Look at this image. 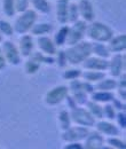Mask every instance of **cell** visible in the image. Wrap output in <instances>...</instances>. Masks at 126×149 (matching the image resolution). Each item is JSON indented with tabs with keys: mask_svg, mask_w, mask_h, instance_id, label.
<instances>
[{
	"mask_svg": "<svg viewBox=\"0 0 126 149\" xmlns=\"http://www.w3.org/2000/svg\"><path fill=\"white\" fill-rule=\"evenodd\" d=\"M64 52L69 64L71 65L81 64L88 56L92 55V42L81 40L74 45L69 46V48L65 49Z\"/></svg>",
	"mask_w": 126,
	"mask_h": 149,
	"instance_id": "6da1fadb",
	"label": "cell"
},
{
	"mask_svg": "<svg viewBox=\"0 0 126 149\" xmlns=\"http://www.w3.org/2000/svg\"><path fill=\"white\" fill-rule=\"evenodd\" d=\"M86 36L93 41L108 42L113 36V32L107 24L92 21L90 25H87L86 28Z\"/></svg>",
	"mask_w": 126,
	"mask_h": 149,
	"instance_id": "7a4b0ae2",
	"label": "cell"
},
{
	"mask_svg": "<svg viewBox=\"0 0 126 149\" xmlns=\"http://www.w3.org/2000/svg\"><path fill=\"white\" fill-rule=\"evenodd\" d=\"M37 19H38V15H37L36 10L26 9L23 13H21V15L16 19L13 29L16 33L25 35L31 30V28L36 23Z\"/></svg>",
	"mask_w": 126,
	"mask_h": 149,
	"instance_id": "3957f363",
	"label": "cell"
},
{
	"mask_svg": "<svg viewBox=\"0 0 126 149\" xmlns=\"http://www.w3.org/2000/svg\"><path fill=\"white\" fill-rule=\"evenodd\" d=\"M69 113H70L71 122L76 123L77 125H81V126H86V127H92L96 123V119L85 108H79L77 106L76 108L71 109V111L69 112Z\"/></svg>",
	"mask_w": 126,
	"mask_h": 149,
	"instance_id": "277c9868",
	"label": "cell"
},
{
	"mask_svg": "<svg viewBox=\"0 0 126 149\" xmlns=\"http://www.w3.org/2000/svg\"><path fill=\"white\" fill-rule=\"evenodd\" d=\"M71 28H69V31H68V37H67V41L65 44H68L69 46L74 45L79 41H81L84 37L86 36V28H87V22L85 21H76L74 23H72Z\"/></svg>",
	"mask_w": 126,
	"mask_h": 149,
	"instance_id": "5b68a950",
	"label": "cell"
},
{
	"mask_svg": "<svg viewBox=\"0 0 126 149\" xmlns=\"http://www.w3.org/2000/svg\"><path fill=\"white\" fill-rule=\"evenodd\" d=\"M1 51H2L3 56L6 58V62H8L9 64H12V65H18L21 63L22 56L19 54L18 48L14 45L13 41H10V40L2 41Z\"/></svg>",
	"mask_w": 126,
	"mask_h": 149,
	"instance_id": "8992f818",
	"label": "cell"
},
{
	"mask_svg": "<svg viewBox=\"0 0 126 149\" xmlns=\"http://www.w3.org/2000/svg\"><path fill=\"white\" fill-rule=\"evenodd\" d=\"M88 127L86 126H70L69 129L63 131L62 133V140L65 142H73V141H83L87 134H88Z\"/></svg>",
	"mask_w": 126,
	"mask_h": 149,
	"instance_id": "52a82bcc",
	"label": "cell"
},
{
	"mask_svg": "<svg viewBox=\"0 0 126 149\" xmlns=\"http://www.w3.org/2000/svg\"><path fill=\"white\" fill-rule=\"evenodd\" d=\"M69 94V87L67 86H56L54 88L49 90L46 96H45V102L48 106H56L60 104L61 102H63L65 100V96Z\"/></svg>",
	"mask_w": 126,
	"mask_h": 149,
	"instance_id": "ba28073f",
	"label": "cell"
},
{
	"mask_svg": "<svg viewBox=\"0 0 126 149\" xmlns=\"http://www.w3.org/2000/svg\"><path fill=\"white\" fill-rule=\"evenodd\" d=\"M108 70L113 78H117L125 71V54L116 53L108 63Z\"/></svg>",
	"mask_w": 126,
	"mask_h": 149,
	"instance_id": "9c48e42d",
	"label": "cell"
},
{
	"mask_svg": "<svg viewBox=\"0 0 126 149\" xmlns=\"http://www.w3.org/2000/svg\"><path fill=\"white\" fill-rule=\"evenodd\" d=\"M108 63L107 58L99 57V56H88L83 63V68L86 70H96V71H106L108 70Z\"/></svg>",
	"mask_w": 126,
	"mask_h": 149,
	"instance_id": "30bf717a",
	"label": "cell"
},
{
	"mask_svg": "<svg viewBox=\"0 0 126 149\" xmlns=\"http://www.w3.org/2000/svg\"><path fill=\"white\" fill-rule=\"evenodd\" d=\"M85 140V143H84V148L86 149H100L103 148L104 146V138L103 135L97 132V131H93V132H88L87 136L84 139Z\"/></svg>",
	"mask_w": 126,
	"mask_h": 149,
	"instance_id": "8fae6325",
	"label": "cell"
},
{
	"mask_svg": "<svg viewBox=\"0 0 126 149\" xmlns=\"http://www.w3.org/2000/svg\"><path fill=\"white\" fill-rule=\"evenodd\" d=\"M77 5H78V10H79V16H81L83 21L90 22V23L92 21H94L95 12L90 0H79Z\"/></svg>",
	"mask_w": 126,
	"mask_h": 149,
	"instance_id": "7c38bea8",
	"label": "cell"
},
{
	"mask_svg": "<svg viewBox=\"0 0 126 149\" xmlns=\"http://www.w3.org/2000/svg\"><path fill=\"white\" fill-rule=\"evenodd\" d=\"M33 47H35V44H33V39L32 36L30 35H22V37L19 38V41H18V51H19V54L22 57H29L31 55L32 51H33Z\"/></svg>",
	"mask_w": 126,
	"mask_h": 149,
	"instance_id": "4fadbf2b",
	"label": "cell"
},
{
	"mask_svg": "<svg viewBox=\"0 0 126 149\" xmlns=\"http://www.w3.org/2000/svg\"><path fill=\"white\" fill-rule=\"evenodd\" d=\"M37 45H38V48L44 53V54H47V55L54 56L57 52L56 49V45L54 44V41L47 36H39L37 39Z\"/></svg>",
	"mask_w": 126,
	"mask_h": 149,
	"instance_id": "5bb4252c",
	"label": "cell"
},
{
	"mask_svg": "<svg viewBox=\"0 0 126 149\" xmlns=\"http://www.w3.org/2000/svg\"><path fill=\"white\" fill-rule=\"evenodd\" d=\"M108 49L110 53H122L126 48V35H118L108 41Z\"/></svg>",
	"mask_w": 126,
	"mask_h": 149,
	"instance_id": "9a60e30c",
	"label": "cell"
},
{
	"mask_svg": "<svg viewBox=\"0 0 126 149\" xmlns=\"http://www.w3.org/2000/svg\"><path fill=\"white\" fill-rule=\"evenodd\" d=\"M96 126V131L100 132L101 134H104V135H109V136H117L119 134V130L118 127L112 124L110 120H100L97 123H95Z\"/></svg>",
	"mask_w": 126,
	"mask_h": 149,
	"instance_id": "2e32d148",
	"label": "cell"
},
{
	"mask_svg": "<svg viewBox=\"0 0 126 149\" xmlns=\"http://www.w3.org/2000/svg\"><path fill=\"white\" fill-rule=\"evenodd\" d=\"M70 0H57L56 2V19L61 24L68 23V8Z\"/></svg>",
	"mask_w": 126,
	"mask_h": 149,
	"instance_id": "e0dca14e",
	"label": "cell"
},
{
	"mask_svg": "<svg viewBox=\"0 0 126 149\" xmlns=\"http://www.w3.org/2000/svg\"><path fill=\"white\" fill-rule=\"evenodd\" d=\"M113 93L111 91H94L90 93V100L97 103H108L113 99Z\"/></svg>",
	"mask_w": 126,
	"mask_h": 149,
	"instance_id": "ac0fdd59",
	"label": "cell"
},
{
	"mask_svg": "<svg viewBox=\"0 0 126 149\" xmlns=\"http://www.w3.org/2000/svg\"><path fill=\"white\" fill-rule=\"evenodd\" d=\"M53 31V25L49 24V23H38V24H33V26L31 28L30 32L32 36H45V35H48Z\"/></svg>",
	"mask_w": 126,
	"mask_h": 149,
	"instance_id": "d6986e66",
	"label": "cell"
},
{
	"mask_svg": "<svg viewBox=\"0 0 126 149\" xmlns=\"http://www.w3.org/2000/svg\"><path fill=\"white\" fill-rule=\"evenodd\" d=\"M117 87V80H115L113 78H103L101 80H99L96 83V85L94 86L95 91H113Z\"/></svg>",
	"mask_w": 126,
	"mask_h": 149,
	"instance_id": "ffe728a7",
	"label": "cell"
},
{
	"mask_svg": "<svg viewBox=\"0 0 126 149\" xmlns=\"http://www.w3.org/2000/svg\"><path fill=\"white\" fill-rule=\"evenodd\" d=\"M92 54H95V56H99V57L108 58L110 56V52L108 49V46H106L104 42L94 41L92 44Z\"/></svg>",
	"mask_w": 126,
	"mask_h": 149,
	"instance_id": "44dd1931",
	"label": "cell"
},
{
	"mask_svg": "<svg viewBox=\"0 0 126 149\" xmlns=\"http://www.w3.org/2000/svg\"><path fill=\"white\" fill-rule=\"evenodd\" d=\"M86 107H87V110L90 112V115L96 119H102L103 118V110H102V107L100 106V103L93 101V100H88L86 103Z\"/></svg>",
	"mask_w": 126,
	"mask_h": 149,
	"instance_id": "7402d4cb",
	"label": "cell"
},
{
	"mask_svg": "<svg viewBox=\"0 0 126 149\" xmlns=\"http://www.w3.org/2000/svg\"><path fill=\"white\" fill-rule=\"evenodd\" d=\"M81 77L84 80L90 83H97L99 80L103 79L106 77L104 71H96V70H87L85 72H81Z\"/></svg>",
	"mask_w": 126,
	"mask_h": 149,
	"instance_id": "603a6c76",
	"label": "cell"
},
{
	"mask_svg": "<svg viewBox=\"0 0 126 149\" xmlns=\"http://www.w3.org/2000/svg\"><path fill=\"white\" fill-rule=\"evenodd\" d=\"M68 31H69V26L68 25H63L57 30V32L55 33L54 36V39H53V41H54V44L56 46H63L65 44L67 37H68Z\"/></svg>",
	"mask_w": 126,
	"mask_h": 149,
	"instance_id": "cb8c5ba5",
	"label": "cell"
},
{
	"mask_svg": "<svg viewBox=\"0 0 126 149\" xmlns=\"http://www.w3.org/2000/svg\"><path fill=\"white\" fill-rule=\"evenodd\" d=\"M29 2L32 5L35 10L42 13V14H48L51 12V5L48 0H29Z\"/></svg>",
	"mask_w": 126,
	"mask_h": 149,
	"instance_id": "d4e9b609",
	"label": "cell"
},
{
	"mask_svg": "<svg viewBox=\"0 0 126 149\" xmlns=\"http://www.w3.org/2000/svg\"><path fill=\"white\" fill-rule=\"evenodd\" d=\"M30 58L37 61L38 63H45V64H54L55 63V58L53 56L47 55V54H44V53H40V52H36V53H31V55L29 56Z\"/></svg>",
	"mask_w": 126,
	"mask_h": 149,
	"instance_id": "484cf974",
	"label": "cell"
},
{
	"mask_svg": "<svg viewBox=\"0 0 126 149\" xmlns=\"http://www.w3.org/2000/svg\"><path fill=\"white\" fill-rule=\"evenodd\" d=\"M58 123H60V127L62 131L67 130L71 126V118H70L69 111L62 110L58 113Z\"/></svg>",
	"mask_w": 126,
	"mask_h": 149,
	"instance_id": "4316f807",
	"label": "cell"
},
{
	"mask_svg": "<svg viewBox=\"0 0 126 149\" xmlns=\"http://www.w3.org/2000/svg\"><path fill=\"white\" fill-rule=\"evenodd\" d=\"M2 10H3L6 16L13 17L16 13L14 0H2Z\"/></svg>",
	"mask_w": 126,
	"mask_h": 149,
	"instance_id": "83f0119b",
	"label": "cell"
},
{
	"mask_svg": "<svg viewBox=\"0 0 126 149\" xmlns=\"http://www.w3.org/2000/svg\"><path fill=\"white\" fill-rule=\"evenodd\" d=\"M71 96L74 99V101L77 102V104H85L88 101V94L84 92L83 90H76V91H71Z\"/></svg>",
	"mask_w": 126,
	"mask_h": 149,
	"instance_id": "f1b7e54d",
	"label": "cell"
},
{
	"mask_svg": "<svg viewBox=\"0 0 126 149\" xmlns=\"http://www.w3.org/2000/svg\"><path fill=\"white\" fill-rule=\"evenodd\" d=\"M78 19H79L78 5L76 2H71V3H69V8H68V22L74 23Z\"/></svg>",
	"mask_w": 126,
	"mask_h": 149,
	"instance_id": "f546056e",
	"label": "cell"
},
{
	"mask_svg": "<svg viewBox=\"0 0 126 149\" xmlns=\"http://www.w3.org/2000/svg\"><path fill=\"white\" fill-rule=\"evenodd\" d=\"M40 65H41V64L38 63L37 61L32 60V58H29V60L25 62V64H24V70H25V72L28 74H35L39 71Z\"/></svg>",
	"mask_w": 126,
	"mask_h": 149,
	"instance_id": "4dcf8cb0",
	"label": "cell"
},
{
	"mask_svg": "<svg viewBox=\"0 0 126 149\" xmlns=\"http://www.w3.org/2000/svg\"><path fill=\"white\" fill-rule=\"evenodd\" d=\"M0 33L3 36H7V37H12L14 35V29H13V25L5 21V19H0Z\"/></svg>",
	"mask_w": 126,
	"mask_h": 149,
	"instance_id": "1f68e13d",
	"label": "cell"
},
{
	"mask_svg": "<svg viewBox=\"0 0 126 149\" xmlns=\"http://www.w3.org/2000/svg\"><path fill=\"white\" fill-rule=\"evenodd\" d=\"M107 143L110 145L111 148H116V149H125L126 145L124 141H122L120 139H118L117 136H110L107 140Z\"/></svg>",
	"mask_w": 126,
	"mask_h": 149,
	"instance_id": "d6a6232c",
	"label": "cell"
},
{
	"mask_svg": "<svg viewBox=\"0 0 126 149\" xmlns=\"http://www.w3.org/2000/svg\"><path fill=\"white\" fill-rule=\"evenodd\" d=\"M102 110H103V118H107L108 120H113L115 117H116V110L115 108L112 107V104L110 103H106L104 107H102Z\"/></svg>",
	"mask_w": 126,
	"mask_h": 149,
	"instance_id": "836d02e7",
	"label": "cell"
},
{
	"mask_svg": "<svg viewBox=\"0 0 126 149\" xmlns=\"http://www.w3.org/2000/svg\"><path fill=\"white\" fill-rule=\"evenodd\" d=\"M81 77V70L80 69H68L63 72V78L65 80H73Z\"/></svg>",
	"mask_w": 126,
	"mask_h": 149,
	"instance_id": "e575fe53",
	"label": "cell"
},
{
	"mask_svg": "<svg viewBox=\"0 0 126 149\" xmlns=\"http://www.w3.org/2000/svg\"><path fill=\"white\" fill-rule=\"evenodd\" d=\"M55 55H56V60H55V62L57 63L58 68H65V67H67V64H68V60H67L65 52H64V51H57Z\"/></svg>",
	"mask_w": 126,
	"mask_h": 149,
	"instance_id": "d590c367",
	"label": "cell"
},
{
	"mask_svg": "<svg viewBox=\"0 0 126 149\" xmlns=\"http://www.w3.org/2000/svg\"><path fill=\"white\" fill-rule=\"evenodd\" d=\"M14 2H15V10L18 13H23L24 10H26L30 5L29 0H14Z\"/></svg>",
	"mask_w": 126,
	"mask_h": 149,
	"instance_id": "8d00e7d4",
	"label": "cell"
},
{
	"mask_svg": "<svg viewBox=\"0 0 126 149\" xmlns=\"http://www.w3.org/2000/svg\"><path fill=\"white\" fill-rule=\"evenodd\" d=\"M112 107L115 108V110H118V111H125L126 109V104H125V101L120 100V99H116L113 96V99L110 101Z\"/></svg>",
	"mask_w": 126,
	"mask_h": 149,
	"instance_id": "74e56055",
	"label": "cell"
},
{
	"mask_svg": "<svg viewBox=\"0 0 126 149\" xmlns=\"http://www.w3.org/2000/svg\"><path fill=\"white\" fill-rule=\"evenodd\" d=\"M115 119L117 120V124L120 129L125 130L126 129V115L125 111H119L118 113H116V117Z\"/></svg>",
	"mask_w": 126,
	"mask_h": 149,
	"instance_id": "f35d334b",
	"label": "cell"
},
{
	"mask_svg": "<svg viewBox=\"0 0 126 149\" xmlns=\"http://www.w3.org/2000/svg\"><path fill=\"white\" fill-rule=\"evenodd\" d=\"M81 87H83V91L84 92H86L87 94H90L93 93L95 90H94V86L92 85V83H90V81H81Z\"/></svg>",
	"mask_w": 126,
	"mask_h": 149,
	"instance_id": "ab89813d",
	"label": "cell"
},
{
	"mask_svg": "<svg viewBox=\"0 0 126 149\" xmlns=\"http://www.w3.org/2000/svg\"><path fill=\"white\" fill-rule=\"evenodd\" d=\"M65 100H67V104H68V107L70 108V110L73 109V108H76V107L78 106V104H77V102L74 101V99L72 97L71 95H69V94L65 96Z\"/></svg>",
	"mask_w": 126,
	"mask_h": 149,
	"instance_id": "60d3db41",
	"label": "cell"
},
{
	"mask_svg": "<svg viewBox=\"0 0 126 149\" xmlns=\"http://www.w3.org/2000/svg\"><path fill=\"white\" fill-rule=\"evenodd\" d=\"M69 145H67L64 148L65 149H81L84 148L81 143H79L78 141H73V142H68Z\"/></svg>",
	"mask_w": 126,
	"mask_h": 149,
	"instance_id": "b9f144b4",
	"label": "cell"
},
{
	"mask_svg": "<svg viewBox=\"0 0 126 149\" xmlns=\"http://www.w3.org/2000/svg\"><path fill=\"white\" fill-rule=\"evenodd\" d=\"M6 64H7L6 58H5L3 53H2V51H1V47H0V71L3 70V69L6 68Z\"/></svg>",
	"mask_w": 126,
	"mask_h": 149,
	"instance_id": "7bdbcfd3",
	"label": "cell"
},
{
	"mask_svg": "<svg viewBox=\"0 0 126 149\" xmlns=\"http://www.w3.org/2000/svg\"><path fill=\"white\" fill-rule=\"evenodd\" d=\"M117 93H118V95H119L120 100L125 101L126 100V90L125 88H117Z\"/></svg>",
	"mask_w": 126,
	"mask_h": 149,
	"instance_id": "ee69618b",
	"label": "cell"
},
{
	"mask_svg": "<svg viewBox=\"0 0 126 149\" xmlns=\"http://www.w3.org/2000/svg\"><path fill=\"white\" fill-rule=\"evenodd\" d=\"M1 41H2V35L0 33V42H1Z\"/></svg>",
	"mask_w": 126,
	"mask_h": 149,
	"instance_id": "f6af8a7d",
	"label": "cell"
}]
</instances>
